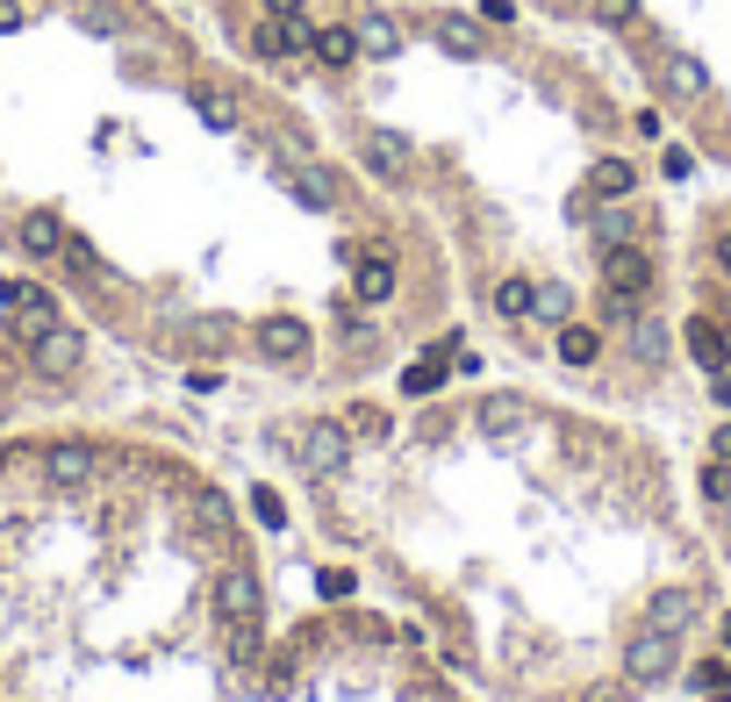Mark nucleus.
<instances>
[{"label":"nucleus","instance_id":"nucleus-43","mask_svg":"<svg viewBox=\"0 0 731 702\" xmlns=\"http://www.w3.org/2000/svg\"><path fill=\"white\" fill-rule=\"evenodd\" d=\"M724 344H731V337H724Z\"/></svg>","mask_w":731,"mask_h":702},{"label":"nucleus","instance_id":"nucleus-41","mask_svg":"<svg viewBox=\"0 0 731 702\" xmlns=\"http://www.w3.org/2000/svg\"><path fill=\"white\" fill-rule=\"evenodd\" d=\"M717 266H724V273H731V237H724V244H717Z\"/></svg>","mask_w":731,"mask_h":702},{"label":"nucleus","instance_id":"nucleus-7","mask_svg":"<svg viewBox=\"0 0 731 702\" xmlns=\"http://www.w3.org/2000/svg\"><path fill=\"white\" fill-rule=\"evenodd\" d=\"M80 359H86V337L72 323H51L36 337V366H44V373H80Z\"/></svg>","mask_w":731,"mask_h":702},{"label":"nucleus","instance_id":"nucleus-4","mask_svg":"<svg viewBox=\"0 0 731 702\" xmlns=\"http://www.w3.org/2000/svg\"><path fill=\"white\" fill-rule=\"evenodd\" d=\"M602 280H610V294H638V301H646L653 258L638 251V244H610V251H602Z\"/></svg>","mask_w":731,"mask_h":702},{"label":"nucleus","instance_id":"nucleus-24","mask_svg":"<svg viewBox=\"0 0 731 702\" xmlns=\"http://www.w3.org/2000/svg\"><path fill=\"white\" fill-rule=\"evenodd\" d=\"M366 165H374V172H402V165H409V144H402V137H380V130H374V137H366Z\"/></svg>","mask_w":731,"mask_h":702},{"label":"nucleus","instance_id":"nucleus-27","mask_svg":"<svg viewBox=\"0 0 731 702\" xmlns=\"http://www.w3.org/2000/svg\"><path fill=\"white\" fill-rule=\"evenodd\" d=\"M58 258H65V266H72L80 280H94V273H101V251H94L86 237H65V251H58Z\"/></svg>","mask_w":731,"mask_h":702},{"label":"nucleus","instance_id":"nucleus-40","mask_svg":"<svg viewBox=\"0 0 731 702\" xmlns=\"http://www.w3.org/2000/svg\"><path fill=\"white\" fill-rule=\"evenodd\" d=\"M710 445H717V459H731V423H724V430H717Z\"/></svg>","mask_w":731,"mask_h":702},{"label":"nucleus","instance_id":"nucleus-36","mask_svg":"<svg viewBox=\"0 0 731 702\" xmlns=\"http://www.w3.org/2000/svg\"><path fill=\"white\" fill-rule=\"evenodd\" d=\"M187 387H194V394H216V387H222V373H208V366H194V373H187Z\"/></svg>","mask_w":731,"mask_h":702},{"label":"nucleus","instance_id":"nucleus-20","mask_svg":"<svg viewBox=\"0 0 731 702\" xmlns=\"http://www.w3.org/2000/svg\"><path fill=\"white\" fill-rule=\"evenodd\" d=\"M566 309H574V294H566L560 280H545V287H531V316H538V323H566Z\"/></svg>","mask_w":731,"mask_h":702},{"label":"nucleus","instance_id":"nucleus-10","mask_svg":"<svg viewBox=\"0 0 731 702\" xmlns=\"http://www.w3.org/2000/svg\"><path fill=\"white\" fill-rule=\"evenodd\" d=\"M288 194H294L302 208H316V215H330V201H338V187H330L324 165H294V172H288Z\"/></svg>","mask_w":731,"mask_h":702},{"label":"nucleus","instance_id":"nucleus-16","mask_svg":"<svg viewBox=\"0 0 731 702\" xmlns=\"http://www.w3.org/2000/svg\"><path fill=\"white\" fill-rule=\"evenodd\" d=\"M308 51H316V65H352L358 58V29H338V22H330V29H316V44H308Z\"/></svg>","mask_w":731,"mask_h":702},{"label":"nucleus","instance_id":"nucleus-11","mask_svg":"<svg viewBox=\"0 0 731 702\" xmlns=\"http://www.w3.org/2000/svg\"><path fill=\"white\" fill-rule=\"evenodd\" d=\"M689 617H696V588H660V595H653V609H646L653 631H681Z\"/></svg>","mask_w":731,"mask_h":702},{"label":"nucleus","instance_id":"nucleus-14","mask_svg":"<svg viewBox=\"0 0 731 702\" xmlns=\"http://www.w3.org/2000/svg\"><path fill=\"white\" fill-rule=\"evenodd\" d=\"M667 94H681V101H703V94H710V72H703V58H689V51L667 58Z\"/></svg>","mask_w":731,"mask_h":702},{"label":"nucleus","instance_id":"nucleus-34","mask_svg":"<svg viewBox=\"0 0 731 702\" xmlns=\"http://www.w3.org/2000/svg\"><path fill=\"white\" fill-rule=\"evenodd\" d=\"M703 495H710V502H724V495H731V466H724V459H717L710 473H703Z\"/></svg>","mask_w":731,"mask_h":702},{"label":"nucleus","instance_id":"nucleus-28","mask_svg":"<svg viewBox=\"0 0 731 702\" xmlns=\"http://www.w3.org/2000/svg\"><path fill=\"white\" fill-rule=\"evenodd\" d=\"M689 681H696L703 695H724V688H731V667H724V660H703V667H689Z\"/></svg>","mask_w":731,"mask_h":702},{"label":"nucleus","instance_id":"nucleus-6","mask_svg":"<svg viewBox=\"0 0 731 702\" xmlns=\"http://www.w3.org/2000/svg\"><path fill=\"white\" fill-rule=\"evenodd\" d=\"M474 423H480V438H495V445H502V438H524L531 430V402H516V394H488V402L474 409Z\"/></svg>","mask_w":731,"mask_h":702},{"label":"nucleus","instance_id":"nucleus-31","mask_svg":"<svg viewBox=\"0 0 731 702\" xmlns=\"http://www.w3.org/2000/svg\"><path fill=\"white\" fill-rule=\"evenodd\" d=\"M660 172H667V180H689V172H696V151H689V144H667V151H660Z\"/></svg>","mask_w":731,"mask_h":702},{"label":"nucleus","instance_id":"nucleus-25","mask_svg":"<svg viewBox=\"0 0 731 702\" xmlns=\"http://www.w3.org/2000/svg\"><path fill=\"white\" fill-rule=\"evenodd\" d=\"M495 316H531V287L524 280H495Z\"/></svg>","mask_w":731,"mask_h":702},{"label":"nucleus","instance_id":"nucleus-26","mask_svg":"<svg viewBox=\"0 0 731 702\" xmlns=\"http://www.w3.org/2000/svg\"><path fill=\"white\" fill-rule=\"evenodd\" d=\"M252 516L266 524V531H288V502L272 495V488H252Z\"/></svg>","mask_w":731,"mask_h":702},{"label":"nucleus","instance_id":"nucleus-37","mask_svg":"<svg viewBox=\"0 0 731 702\" xmlns=\"http://www.w3.org/2000/svg\"><path fill=\"white\" fill-rule=\"evenodd\" d=\"M710 402H717V409L731 416V373H710Z\"/></svg>","mask_w":731,"mask_h":702},{"label":"nucleus","instance_id":"nucleus-32","mask_svg":"<svg viewBox=\"0 0 731 702\" xmlns=\"http://www.w3.org/2000/svg\"><path fill=\"white\" fill-rule=\"evenodd\" d=\"M80 29H86V36H115L122 15H115V8H80Z\"/></svg>","mask_w":731,"mask_h":702},{"label":"nucleus","instance_id":"nucleus-17","mask_svg":"<svg viewBox=\"0 0 731 702\" xmlns=\"http://www.w3.org/2000/svg\"><path fill=\"white\" fill-rule=\"evenodd\" d=\"M438 44H444L452 58H480V51H488V44H480V22H474V15H444V22H438Z\"/></svg>","mask_w":731,"mask_h":702},{"label":"nucleus","instance_id":"nucleus-42","mask_svg":"<svg viewBox=\"0 0 731 702\" xmlns=\"http://www.w3.org/2000/svg\"><path fill=\"white\" fill-rule=\"evenodd\" d=\"M724 652H731V617H724Z\"/></svg>","mask_w":731,"mask_h":702},{"label":"nucleus","instance_id":"nucleus-3","mask_svg":"<svg viewBox=\"0 0 731 702\" xmlns=\"http://www.w3.org/2000/svg\"><path fill=\"white\" fill-rule=\"evenodd\" d=\"M624 674H631V688H660L667 674H674V631H638L624 645Z\"/></svg>","mask_w":731,"mask_h":702},{"label":"nucleus","instance_id":"nucleus-15","mask_svg":"<svg viewBox=\"0 0 731 702\" xmlns=\"http://www.w3.org/2000/svg\"><path fill=\"white\" fill-rule=\"evenodd\" d=\"M438 387H444V344H438V352H424V359L402 373V394H409V402H430Z\"/></svg>","mask_w":731,"mask_h":702},{"label":"nucleus","instance_id":"nucleus-9","mask_svg":"<svg viewBox=\"0 0 731 702\" xmlns=\"http://www.w3.org/2000/svg\"><path fill=\"white\" fill-rule=\"evenodd\" d=\"M689 359H696L703 373H724V359H731V344H724V330H717L710 316H696V323H689Z\"/></svg>","mask_w":731,"mask_h":702},{"label":"nucleus","instance_id":"nucleus-29","mask_svg":"<svg viewBox=\"0 0 731 702\" xmlns=\"http://www.w3.org/2000/svg\"><path fill=\"white\" fill-rule=\"evenodd\" d=\"M631 230H638V223H631L624 208H610V215H602V223H596V237H602V251H610V244H631Z\"/></svg>","mask_w":731,"mask_h":702},{"label":"nucleus","instance_id":"nucleus-18","mask_svg":"<svg viewBox=\"0 0 731 702\" xmlns=\"http://www.w3.org/2000/svg\"><path fill=\"white\" fill-rule=\"evenodd\" d=\"M358 51H366V58H394V51H402V29H394L388 15H366V22H358Z\"/></svg>","mask_w":731,"mask_h":702},{"label":"nucleus","instance_id":"nucleus-39","mask_svg":"<svg viewBox=\"0 0 731 702\" xmlns=\"http://www.w3.org/2000/svg\"><path fill=\"white\" fill-rule=\"evenodd\" d=\"M266 15H302V0H266Z\"/></svg>","mask_w":731,"mask_h":702},{"label":"nucleus","instance_id":"nucleus-30","mask_svg":"<svg viewBox=\"0 0 731 702\" xmlns=\"http://www.w3.org/2000/svg\"><path fill=\"white\" fill-rule=\"evenodd\" d=\"M596 22L602 29H624V22H638V0H596Z\"/></svg>","mask_w":731,"mask_h":702},{"label":"nucleus","instance_id":"nucleus-38","mask_svg":"<svg viewBox=\"0 0 731 702\" xmlns=\"http://www.w3.org/2000/svg\"><path fill=\"white\" fill-rule=\"evenodd\" d=\"M8 29H22V8H15V0H0V36H8Z\"/></svg>","mask_w":731,"mask_h":702},{"label":"nucleus","instance_id":"nucleus-8","mask_svg":"<svg viewBox=\"0 0 731 702\" xmlns=\"http://www.w3.org/2000/svg\"><path fill=\"white\" fill-rule=\"evenodd\" d=\"M352 294L366 301V309H380V301L394 294V258L388 251H358L352 258Z\"/></svg>","mask_w":731,"mask_h":702},{"label":"nucleus","instance_id":"nucleus-35","mask_svg":"<svg viewBox=\"0 0 731 702\" xmlns=\"http://www.w3.org/2000/svg\"><path fill=\"white\" fill-rule=\"evenodd\" d=\"M480 22H502V29H510V22H516V0H480Z\"/></svg>","mask_w":731,"mask_h":702},{"label":"nucleus","instance_id":"nucleus-1","mask_svg":"<svg viewBox=\"0 0 731 702\" xmlns=\"http://www.w3.org/2000/svg\"><path fill=\"white\" fill-rule=\"evenodd\" d=\"M216 617L230 624V631H252V624L266 617V595H258L252 566H222L216 574Z\"/></svg>","mask_w":731,"mask_h":702},{"label":"nucleus","instance_id":"nucleus-12","mask_svg":"<svg viewBox=\"0 0 731 702\" xmlns=\"http://www.w3.org/2000/svg\"><path fill=\"white\" fill-rule=\"evenodd\" d=\"M631 187H638V172H631V158H602V165L588 172V201H624Z\"/></svg>","mask_w":731,"mask_h":702},{"label":"nucleus","instance_id":"nucleus-13","mask_svg":"<svg viewBox=\"0 0 731 702\" xmlns=\"http://www.w3.org/2000/svg\"><path fill=\"white\" fill-rule=\"evenodd\" d=\"M22 251H29V258H58V251H65V223H58V215H44V208H36V215H22Z\"/></svg>","mask_w":731,"mask_h":702},{"label":"nucleus","instance_id":"nucleus-33","mask_svg":"<svg viewBox=\"0 0 731 702\" xmlns=\"http://www.w3.org/2000/svg\"><path fill=\"white\" fill-rule=\"evenodd\" d=\"M602 316H610L617 330H631V323H638V294H610V301H602Z\"/></svg>","mask_w":731,"mask_h":702},{"label":"nucleus","instance_id":"nucleus-23","mask_svg":"<svg viewBox=\"0 0 731 702\" xmlns=\"http://www.w3.org/2000/svg\"><path fill=\"white\" fill-rule=\"evenodd\" d=\"M631 352H638V366H667V330L638 316V323H631Z\"/></svg>","mask_w":731,"mask_h":702},{"label":"nucleus","instance_id":"nucleus-5","mask_svg":"<svg viewBox=\"0 0 731 702\" xmlns=\"http://www.w3.org/2000/svg\"><path fill=\"white\" fill-rule=\"evenodd\" d=\"M258 359H266V366H302L308 359V323H294V316L258 323Z\"/></svg>","mask_w":731,"mask_h":702},{"label":"nucleus","instance_id":"nucleus-22","mask_svg":"<svg viewBox=\"0 0 731 702\" xmlns=\"http://www.w3.org/2000/svg\"><path fill=\"white\" fill-rule=\"evenodd\" d=\"M252 51H258V58H288V51H294L288 15H266V22H258V29H252Z\"/></svg>","mask_w":731,"mask_h":702},{"label":"nucleus","instance_id":"nucleus-21","mask_svg":"<svg viewBox=\"0 0 731 702\" xmlns=\"http://www.w3.org/2000/svg\"><path fill=\"white\" fill-rule=\"evenodd\" d=\"M194 115H202L208 130H237V101H230V94H216V86H202V94H194Z\"/></svg>","mask_w":731,"mask_h":702},{"label":"nucleus","instance_id":"nucleus-2","mask_svg":"<svg viewBox=\"0 0 731 702\" xmlns=\"http://www.w3.org/2000/svg\"><path fill=\"white\" fill-rule=\"evenodd\" d=\"M294 459H302V473H338L344 459H352V423H338V416H330V423H308L302 430V445H294Z\"/></svg>","mask_w":731,"mask_h":702},{"label":"nucleus","instance_id":"nucleus-19","mask_svg":"<svg viewBox=\"0 0 731 702\" xmlns=\"http://www.w3.org/2000/svg\"><path fill=\"white\" fill-rule=\"evenodd\" d=\"M596 352H602V337H596V330L560 323V359H566V366H596Z\"/></svg>","mask_w":731,"mask_h":702}]
</instances>
